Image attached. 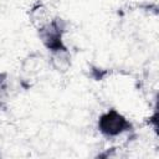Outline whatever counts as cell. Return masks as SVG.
Listing matches in <instances>:
<instances>
[{"instance_id": "obj_3", "label": "cell", "mask_w": 159, "mask_h": 159, "mask_svg": "<svg viewBox=\"0 0 159 159\" xmlns=\"http://www.w3.org/2000/svg\"><path fill=\"white\" fill-rule=\"evenodd\" d=\"M31 19H32V22L35 25H37L39 27H42L43 25H46L48 22L47 12L43 6H37L36 9H34L31 12Z\"/></svg>"}, {"instance_id": "obj_2", "label": "cell", "mask_w": 159, "mask_h": 159, "mask_svg": "<svg viewBox=\"0 0 159 159\" xmlns=\"http://www.w3.org/2000/svg\"><path fill=\"white\" fill-rule=\"evenodd\" d=\"M52 63L56 70L58 71H66L70 66V56L66 51V48H61L57 51H53L52 56Z\"/></svg>"}, {"instance_id": "obj_1", "label": "cell", "mask_w": 159, "mask_h": 159, "mask_svg": "<svg viewBox=\"0 0 159 159\" xmlns=\"http://www.w3.org/2000/svg\"><path fill=\"white\" fill-rule=\"evenodd\" d=\"M129 127V123L116 111H111L103 114L99 119V129L106 135H117L125 130Z\"/></svg>"}]
</instances>
